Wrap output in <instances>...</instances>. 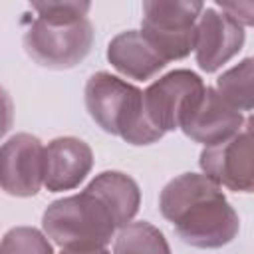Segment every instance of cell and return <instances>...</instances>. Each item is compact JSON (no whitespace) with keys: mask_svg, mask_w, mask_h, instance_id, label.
I'll return each mask as SVG.
<instances>
[{"mask_svg":"<svg viewBox=\"0 0 254 254\" xmlns=\"http://www.w3.org/2000/svg\"><path fill=\"white\" fill-rule=\"evenodd\" d=\"M159 210L179 238L194 248H222L240 230V218L222 189L200 173L169 181L161 190Z\"/></svg>","mask_w":254,"mask_h":254,"instance_id":"1","label":"cell"},{"mask_svg":"<svg viewBox=\"0 0 254 254\" xmlns=\"http://www.w3.org/2000/svg\"><path fill=\"white\" fill-rule=\"evenodd\" d=\"M36 18L24 32L26 54L40 65L69 69L91 50L93 26L89 2H32Z\"/></svg>","mask_w":254,"mask_h":254,"instance_id":"2","label":"cell"},{"mask_svg":"<svg viewBox=\"0 0 254 254\" xmlns=\"http://www.w3.org/2000/svg\"><path fill=\"white\" fill-rule=\"evenodd\" d=\"M85 107L105 133L119 135L129 145H151L163 137L147 119L143 91L107 71H97L87 79Z\"/></svg>","mask_w":254,"mask_h":254,"instance_id":"3","label":"cell"},{"mask_svg":"<svg viewBox=\"0 0 254 254\" xmlns=\"http://www.w3.org/2000/svg\"><path fill=\"white\" fill-rule=\"evenodd\" d=\"M42 226L62 248H105L119 228L113 210L89 185L79 194L54 200L44 210Z\"/></svg>","mask_w":254,"mask_h":254,"instance_id":"4","label":"cell"},{"mask_svg":"<svg viewBox=\"0 0 254 254\" xmlns=\"http://www.w3.org/2000/svg\"><path fill=\"white\" fill-rule=\"evenodd\" d=\"M202 2L149 0L143 2L141 36L169 64L187 58L194 48V28Z\"/></svg>","mask_w":254,"mask_h":254,"instance_id":"5","label":"cell"},{"mask_svg":"<svg viewBox=\"0 0 254 254\" xmlns=\"http://www.w3.org/2000/svg\"><path fill=\"white\" fill-rule=\"evenodd\" d=\"M204 87L200 75L190 69H173L165 73L143 91L147 119L163 135L181 129L202 97Z\"/></svg>","mask_w":254,"mask_h":254,"instance_id":"6","label":"cell"},{"mask_svg":"<svg viewBox=\"0 0 254 254\" xmlns=\"http://www.w3.org/2000/svg\"><path fill=\"white\" fill-rule=\"evenodd\" d=\"M198 165L202 175L218 187L236 192H252V119H246L242 129L226 141L204 147Z\"/></svg>","mask_w":254,"mask_h":254,"instance_id":"7","label":"cell"},{"mask_svg":"<svg viewBox=\"0 0 254 254\" xmlns=\"http://www.w3.org/2000/svg\"><path fill=\"white\" fill-rule=\"evenodd\" d=\"M44 185V145L30 133H16L0 145V187L12 196H34Z\"/></svg>","mask_w":254,"mask_h":254,"instance_id":"8","label":"cell"},{"mask_svg":"<svg viewBox=\"0 0 254 254\" xmlns=\"http://www.w3.org/2000/svg\"><path fill=\"white\" fill-rule=\"evenodd\" d=\"M244 28L216 8H202L194 28V56L202 71L212 73L230 62L244 44Z\"/></svg>","mask_w":254,"mask_h":254,"instance_id":"9","label":"cell"},{"mask_svg":"<svg viewBox=\"0 0 254 254\" xmlns=\"http://www.w3.org/2000/svg\"><path fill=\"white\" fill-rule=\"evenodd\" d=\"M244 121L246 119L242 117V113L226 103L214 87H204L202 97L198 99L187 121L181 125V129L189 139L210 147L236 135L242 129Z\"/></svg>","mask_w":254,"mask_h":254,"instance_id":"10","label":"cell"},{"mask_svg":"<svg viewBox=\"0 0 254 254\" xmlns=\"http://www.w3.org/2000/svg\"><path fill=\"white\" fill-rule=\"evenodd\" d=\"M91 167V147L77 137H58L44 147V187L52 192L75 189Z\"/></svg>","mask_w":254,"mask_h":254,"instance_id":"11","label":"cell"},{"mask_svg":"<svg viewBox=\"0 0 254 254\" xmlns=\"http://www.w3.org/2000/svg\"><path fill=\"white\" fill-rule=\"evenodd\" d=\"M107 60L117 71L139 81L151 79L167 65L137 30L117 34L107 46Z\"/></svg>","mask_w":254,"mask_h":254,"instance_id":"12","label":"cell"},{"mask_svg":"<svg viewBox=\"0 0 254 254\" xmlns=\"http://www.w3.org/2000/svg\"><path fill=\"white\" fill-rule=\"evenodd\" d=\"M89 187L113 210L119 228L135 218L141 204V190L129 175L121 171H103L89 183Z\"/></svg>","mask_w":254,"mask_h":254,"instance_id":"13","label":"cell"},{"mask_svg":"<svg viewBox=\"0 0 254 254\" xmlns=\"http://www.w3.org/2000/svg\"><path fill=\"white\" fill-rule=\"evenodd\" d=\"M113 254H171L165 234L147 220L125 224L115 236Z\"/></svg>","mask_w":254,"mask_h":254,"instance_id":"14","label":"cell"},{"mask_svg":"<svg viewBox=\"0 0 254 254\" xmlns=\"http://www.w3.org/2000/svg\"><path fill=\"white\" fill-rule=\"evenodd\" d=\"M252 58H244L238 65L230 67L216 79L218 95L236 111L252 109Z\"/></svg>","mask_w":254,"mask_h":254,"instance_id":"15","label":"cell"},{"mask_svg":"<svg viewBox=\"0 0 254 254\" xmlns=\"http://www.w3.org/2000/svg\"><path fill=\"white\" fill-rule=\"evenodd\" d=\"M0 254H54V248L38 228L16 226L2 236Z\"/></svg>","mask_w":254,"mask_h":254,"instance_id":"16","label":"cell"},{"mask_svg":"<svg viewBox=\"0 0 254 254\" xmlns=\"http://www.w3.org/2000/svg\"><path fill=\"white\" fill-rule=\"evenodd\" d=\"M216 6L220 8V12H224L234 22H238L242 28L252 24V10H254L252 2H242V4H236V2L234 4L232 2H216Z\"/></svg>","mask_w":254,"mask_h":254,"instance_id":"17","label":"cell"},{"mask_svg":"<svg viewBox=\"0 0 254 254\" xmlns=\"http://www.w3.org/2000/svg\"><path fill=\"white\" fill-rule=\"evenodd\" d=\"M14 121V103L8 91L0 85V139L10 131Z\"/></svg>","mask_w":254,"mask_h":254,"instance_id":"18","label":"cell"},{"mask_svg":"<svg viewBox=\"0 0 254 254\" xmlns=\"http://www.w3.org/2000/svg\"><path fill=\"white\" fill-rule=\"evenodd\" d=\"M60 254H109L105 248H62Z\"/></svg>","mask_w":254,"mask_h":254,"instance_id":"19","label":"cell"}]
</instances>
